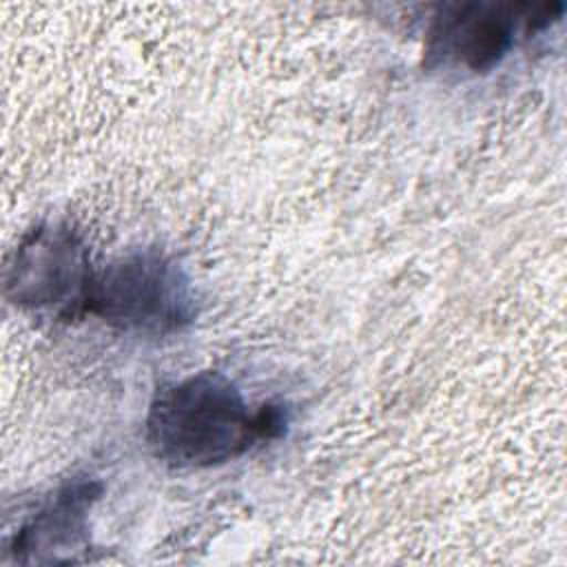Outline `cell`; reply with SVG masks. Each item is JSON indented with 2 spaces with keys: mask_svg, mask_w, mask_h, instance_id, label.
Listing matches in <instances>:
<instances>
[{
  "mask_svg": "<svg viewBox=\"0 0 567 567\" xmlns=\"http://www.w3.org/2000/svg\"><path fill=\"white\" fill-rule=\"evenodd\" d=\"M279 405L250 403L221 372H195L162 388L146 414V443L175 467H213L284 434Z\"/></svg>",
  "mask_w": 567,
  "mask_h": 567,
  "instance_id": "6da1fadb",
  "label": "cell"
},
{
  "mask_svg": "<svg viewBox=\"0 0 567 567\" xmlns=\"http://www.w3.org/2000/svg\"><path fill=\"white\" fill-rule=\"evenodd\" d=\"M86 312L124 332L171 334L193 321L195 297L179 264L142 250L95 272Z\"/></svg>",
  "mask_w": 567,
  "mask_h": 567,
  "instance_id": "7a4b0ae2",
  "label": "cell"
},
{
  "mask_svg": "<svg viewBox=\"0 0 567 567\" xmlns=\"http://www.w3.org/2000/svg\"><path fill=\"white\" fill-rule=\"evenodd\" d=\"M93 277L82 237L69 224L51 221L16 246L4 268V295L20 308L75 317L86 312Z\"/></svg>",
  "mask_w": 567,
  "mask_h": 567,
  "instance_id": "3957f363",
  "label": "cell"
},
{
  "mask_svg": "<svg viewBox=\"0 0 567 567\" xmlns=\"http://www.w3.org/2000/svg\"><path fill=\"white\" fill-rule=\"evenodd\" d=\"M563 4H514V2H456L441 9L427 38L432 62L458 64L470 71H487L503 60L514 44L520 22L536 31L558 18Z\"/></svg>",
  "mask_w": 567,
  "mask_h": 567,
  "instance_id": "277c9868",
  "label": "cell"
},
{
  "mask_svg": "<svg viewBox=\"0 0 567 567\" xmlns=\"http://www.w3.org/2000/svg\"><path fill=\"white\" fill-rule=\"evenodd\" d=\"M102 494L97 481H73L62 485L51 501L33 514L13 536L9 551L18 563H64L86 540L91 507Z\"/></svg>",
  "mask_w": 567,
  "mask_h": 567,
  "instance_id": "5b68a950",
  "label": "cell"
}]
</instances>
